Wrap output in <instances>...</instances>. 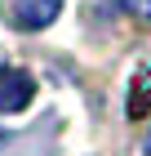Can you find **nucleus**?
I'll list each match as a JSON object with an SVG mask.
<instances>
[{"instance_id":"2","label":"nucleus","mask_w":151,"mask_h":156,"mask_svg":"<svg viewBox=\"0 0 151 156\" xmlns=\"http://www.w3.org/2000/svg\"><path fill=\"white\" fill-rule=\"evenodd\" d=\"M36 94V80L31 72L13 67V72H0V112H22Z\"/></svg>"},{"instance_id":"1","label":"nucleus","mask_w":151,"mask_h":156,"mask_svg":"<svg viewBox=\"0 0 151 156\" xmlns=\"http://www.w3.org/2000/svg\"><path fill=\"white\" fill-rule=\"evenodd\" d=\"M62 13V0H5V18L18 31H45Z\"/></svg>"},{"instance_id":"3","label":"nucleus","mask_w":151,"mask_h":156,"mask_svg":"<svg viewBox=\"0 0 151 156\" xmlns=\"http://www.w3.org/2000/svg\"><path fill=\"white\" fill-rule=\"evenodd\" d=\"M147 112H151V67H142L133 76V85H129V116L142 120Z\"/></svg>"},{"instance_id":"4","label":"nucleus","mask_w":151,"mask_h":156,"mask_svg":"<svg viewBox=\"0 0 151 156\" xmlns=\"http://www.w3.org/2000/svg\"><path fill=\"white\" fill-rule=\"evenodd\" d=\"M125 5V13H133V18H151V0H120Z\"/></svg>"}]
</instances>
